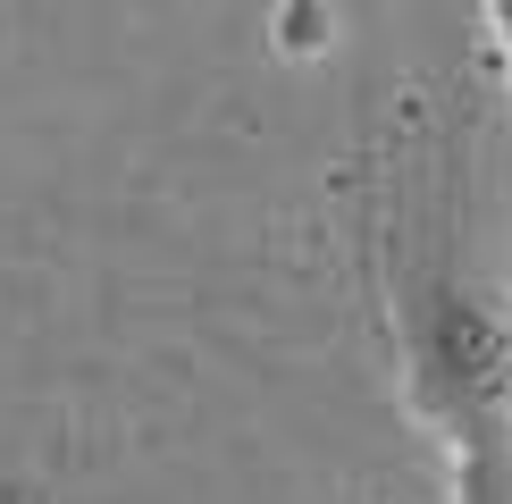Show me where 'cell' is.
Listing matches in <instances>:
<instances>
[{
    "label": "cell",
    "mask_w": 512,
    "mask_h": 504,
    "mask_svg": "<svg viewBox=\"0 0 512 504\" xmlns=\"http://www.w3.org/2000/svg\"><path fill=\"white\" fill-rule=\"evenodd\" d=\"M403 412L445 446L454 504H512V286L454 244V227L395 269Z\"/></svg>",
    "instance_id": "1"
},
{
    "label": "cell",
    "mask_w": 512,
    "mask_h": 504,
    "mask_svg": "<svg viewBox=\"0 0 512 504\" xmlns=\"http://www.w3.org/2000/svg\"><path fill=\"white\" fill-rule=\"evenodd\" d=\"M336 34H345V9H311V0H294V9H269V51H286V59H319V51H336Z\"/></svg>",
    "instance_id": "2"
},
{
    "label": "cell",
    "mask_w": 512,
    "mask_h": 504,
    "mask_svg": "<svg viewBox=\"0 0 512 504\" xmlns=\"http://www.w3.org/2000/svg\"><path fill=\"white\" fill-rule=\"evenodd\" d=\"M487 26H496V59H504V93H512V0L487 9Z\"/></svg>",
    "instance_id": "3"
}]
</instances>
